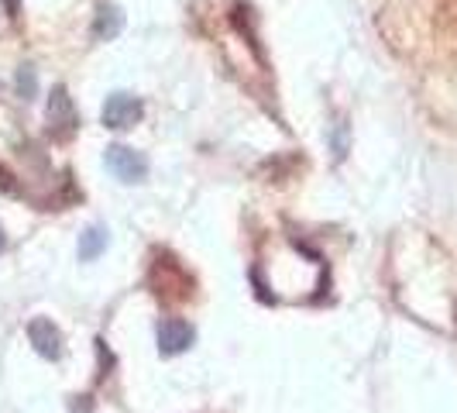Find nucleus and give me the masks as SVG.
<instances>
[{"mask_svg":"<svg viewBox=\"0 0 457 413\" xmlns=\"http://www.w3.org/2000/svg\"><path fill=\"white\" fill-rule=\"evenodd\" d=\"M104 249H107V231L104 228H90L79 238V258H83V262H93Z\"/></svg>","mask_w":457,"mask_h":413,"instance_id":"nucleus-7","label":"nucleus"},{"mask_svg":"<svg viewBox=\"0 0 457 413\" xmlns=\"http://www.w3.org/2000/svg\"><path fill=\"white\" fill-rule=\"evenodd\" d=\"M193 344V327L186 321H165L159 327V351L162 355H179V351H186Z\"/></svg>","mask_w":457,"mask_h":413,"instance_id":"nucleus-6","label":"nucleus"},{"mask_svg":"<svg viewBox=\"0 0 457 413\" xmlns=\"http://www.w3.org/2000/svg\"><path fill=\"white\" fill-rule=\"evenodd\" d=\"M18 93H21L24 100H31V97L38 93V72H35L31 66L18 69Z\"/></svg>","mask_w":457,"mask_h":413,"instance_id":"nucleus-8","label":"nucleus"},{"mask_svg":"<svg viewBox=\"0 0 457 413\" xmlns=\"http://www.w3.org/2000/svg\"><path fill=\"white\" fill-rule=\"evenodd\" d=\"M48 128L55 138H69L79 128V114L72 107V97H69L66 87H55L48 97Z\"/></svg>","mask_w":457,"mask_h":413,"instance_id":"nucleus-3","label":"nucleus"},{"mask_svg":"<svg viewBox=\"0 0 457 413\" xmlns=\"http://www.w3.org/2000/svg\"><path fill=\"white\" fill-rule=\"evenodd\" d=\"M28 338L35 344V351L46 355V358H59V355H62V334H59V327L52 321H46V317L28 324Z\"/></svg>","mask_w":457,"mask_h":413,"instance_id":"nucleus-4","label":"nucleus"},{"mask_svg":"<svg viewBox=\"0 0 457 413\" xmlns=\"http://www.w3.org/2000/svg\"><path fill=\"white\" fill-rule=\"evenodd\" d=\"M104 162H107V169L114 173L117 180H124V183H137V180L148 176V159L141 152H135V148H128V145H111L104 152Z\"/></svg>","mask_w":457,"mask_h":413,"instance_id":"nucleus-1","label":"nucleus"},{"mask_svg":"<svg viewBox=\"0 0 457 413\" xmlns=\"http://www.w3.org/2000/svg\"><path fill=\"white\" fill-rule=\"evenodd\" d=\"M0 252H4V228H0Z\"/></svg>","mask_w":457,"mask_h":413,"instance_id":"nucleus-11","label":"nucleus"},{"mask_svg":"<svg viewBox=\"0 0 457 413\" xmlns=\"http://www.w3.org/2000/svg\"><path fill=\"white\" fill-rule=\"evenodd\" d=\"M0 190H4V193H11V190H14V176H11L4 165H0Z\"/></svg>","mask_w":457,"mask_h":413,"instance_id":"nucleus-10","label":"nucleus"},{"mask_svg":"<svg viewBox=\"0 0 457 413\" xmlns=\"http://www.w3.org/2000/svg\"><path fill=\"white\" fill-rule=\"evenodd\" d=\"M120 28H124V11L111 4V0H104L100 7H96V21H93V38L96 42H114L117 35H120Z\"/></svg>","mask_w":457,"mask_h":413,"instance_id":"nucleus-5","label":"nucleus"},{"mask_svg":"<svg viewBox=\"0 0 457 413\" xmlns=\"http://www.w3.org/2000/svg\"><path fill=\"white\" fill-rule=\"evenodd\" d=\"M4 11H7L11 21H18L21 18V0H4Z\"/></svg>","mask_w":457,"mask_h":413,"instance_id":"nucleus-9","label":"nucleus"},{"mask_svg":"<svg viewBox=\"0 0 457 413\" xmlns=\"http://www.w3.org/2000/svg\"><path fill=\"white\" fill-rule=\"evenodd\" d=\"M141 114H145V107H141V100H137V97H131V93H111L100 117H104V124H107V128L124 131V128L137 124Z\"/></svg>","mask_w":457,"mask_h":413,"instance_id":"nucleus-2","label":"nucleus"}]
</instances>
